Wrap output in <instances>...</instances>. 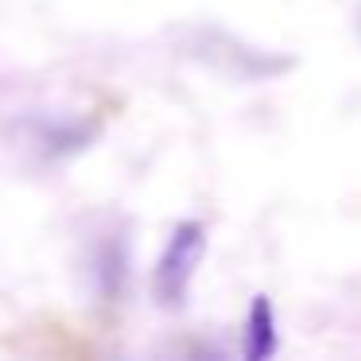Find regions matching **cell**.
I'll return each instance as SVG.
<instances>
[{
	"mask_svg": "<svg viewBox=\"0 0 361 361\" xmlns=\"http://www.w3.org/2000/svg\"><path fill=\"white\" fill-rule=\"evenodd\" d=\"M206 226L198 218H183L175 221L171 237H167L164 252L156 260V272H152V295L159 307H183L187 303L190 280H195V268L206 257Z\"/></svg>",
	"mask_w": 361,
	"mask_h": 361,
	"instance_id": "1",
	"label": "cell"
},
{
	"mask_svg": "<svg viewBox=\"0 0 361 361\" xmlns=\"http://www.w3.org/2000/svg\"><path fill=\"white\" fill-rule=\"evenodd\" d=\"M280 350V330H276V307L268 295H252L249 322H245V357L268 361Z\"/></svg>",
	"mask_w": 361,
	"mask_h": 361,
	"instance_id": "3",
	"label": "cell"
},
{
	"mask_svg": "<svg viewBox=\"0 0 361 361\" xmlns=\"http://www.w3.org/2000/svg\"><path fill=\"white\" fill-rule=\"evenodd\" d=\"M94 136H97L94 121H39V125H35V144H39L51 159L74 156V152L90 148Z\"/></svg>",
	"mask_w": 361,
	"mask_h": 361,
	"instance_id": "4",
	"label": "cell"
},
{
	"mask_svg": "<svg viewBox=\"0 0 361 361\" xmlns=\"http://www.w3.org/2000/svg\"><path fill=\"white\" fill-rule=\"evenodd\" d=\"M94 288L105 303L125 295L128 288V241L121 233H113L109 241L97 245L94 252Z\"/></svg>",
	"mask_w": 361,
	"mask_h": 361,
	"instance_id": "2",
	"label": "cell"
}]
</instances>
